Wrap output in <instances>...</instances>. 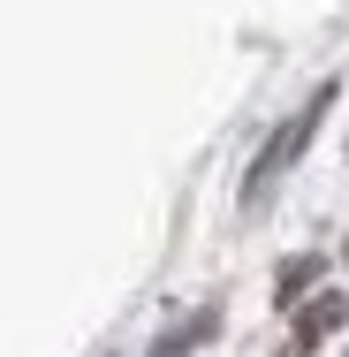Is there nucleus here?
I'll return each mask as SVG.
<instances>
[{
	"instance_id": "f257e3e1",
	"label": "nucleus",
	"mask_w": 349,
	"mask_h": 357,
	"mask_svg": "<svg viewBox=\"0 0 349 357\" xmlns=\"http://www.w3.org/2000/svg\"><path fill=\"white\" fill-rule=\"evenodd\" d=\"M334 91H342V84H319V91H311V99H304V107H296V114L274 130V137H266V152H258V160H251V175H243V206H258V198L274 190V175H288V167H296V152L311 144L319 114L334 107Z\"/></svg>"
},
{
	"instance_id": "f03ea898",
	"label": "nucleus",
	"mask_w": 349,
	"mask_h": 357,
	"mask_svg": "<svg viewBox=\"0 0 349 357\" xmlns=\"http://www.w3.org/2000/svg\"><path fill=\"white\" fill-rule=\"evenodd\" d=\"M342 312H349L342 296H311V304L296 312V342H288V350H296V357H304V350H319V342L342 327Z\"/></svg>"
},
{
	"instance_id": "7ed1b4c3",
	"label": "nucleus",
	"mask_w": 349,
	"mask_h": 357,
	"mask_svg": "<svg viewBox=\"0 0 349 357\" xmlns=\"http://www.w3.org/2000/svg\"><path fill=\"white\" fill-rule=\"evenodd\" d=\"M311 274H319V259H288V266L274 274V304H296V296L311 289Z\"/></svg>"
},
{
	"instance_id": "20e7f679",
	"label": "nucleus",
	"mask_w": 349,
	"mask_h": 357,
	"mask_svg": "<svg viewBox=\"0 0 349 357\" xmlns=\"http://www.w3.org/2000/svg\"><path fill=\"white\" fill-rule=\"evenodd\" d=\"M198 342H205V319H198V327H183V335H167L152 357H183V350H198Z\"/></svg>"
}]
</instances>
